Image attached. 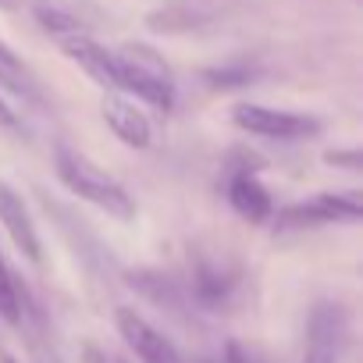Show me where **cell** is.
I'll use <instances>...</instances> for the list:
<instances>
[{"mask_svg":"<svg viewBox=\"0 0 363 363\" xmlns=\"http://www.w3.org/2000/svg\"><path fill=\"white\" fill-rule=\"evenodd\" d=\"M54 167H57L61 186H65L72 196H79V200L100 207L104 214H111V218H118V221H132V218H135V200H132V193L121 186L114 174H107L96 160H89L86 153H79V150H72V146H61L57 157H54Z\"/></svg>","mask_w":363,"mask_h":363,"instance_id":"1","label":"cell"},{"mask_svg":"<svg viewBox=\"0 0 363 363\" xmlns=\"http://www.w3.org/2000/svg\"><path fill=\"white\" fill-rule=\"evenodd\" d=\"M114 57H118L121 93L150 104L160 114H167L174 107V75H171L167 61L153 47H146V43H125L121 50H114Z\"/></svg>","mask_w":363,"mask_h":363,"instance_id":"2","label":"cell"},{"mask_svg":"<svg viewBox=\"0 0 363 363\" xmlns=\"http://www.w3.org/2000/svg\"><path fill=\"white\" fill-rule=\"evenodd\" d=\"M274 218V232H303L317 225L359 221L363 218V193H317L310 203H289Z\"/></svg>","mask_w":363,"mask_h":363,"instance_id":"3","label":"cell"},{"mask_svg":"<svg viewBox=\"0 0 363 363\" xmlns=\"http://www.w3.org/2000/svg\"><path fill=\"white\" fill-rule=\"evenodd\" d=\"M232 125L260 135V139H281V143H296V139H310L320 132V121L310 114H296V111H278V107H264V104H239L232 111Z\"/></svg>","mask_w":363,"mask_h":363,"instance_id":"4","label":"cell"},{"mask_svg":"<svg viewBox=\"0 0 363 363\" xmlns=\"http://www.w3.org/2000/svg\"><path fill=\"white\" fill-rule=\"evenodd\" d=\"M349 342V313L342 303H317L306 320V342H303V363H342Z\"/></svg>","mask_w":363,"mask_h":363,"instance_id":"5","label":"cell"},{"mask_svg":"<svg viewBox=\"0 0 363 363\" xmlns=\"http://www.w3.org/2000/svg\"><path fill=\"white\" fill-rule=\"evenodd\" d=\"M242 160L239 164H228L225 171V196L232 203V211L253 225L260 221H271L274 214V200L271 193L264 189V182H260V167H257V157L250 153H239Z\"/></svg>","mask_w":363,"mask_h":363,"instance_id":"6","label":"cell"},{"mask_svg":"<svg viewBox=\"0 0 363 363\" xmlns=\"http://www.w3.org/2000/svg\"><path fill=\"white\" fill-rule=\"evenodd\" d=\"M114 324H118V335L125 338V345L135 352L139 363H186V359H182V352L171 345V338L160 335L132 306H118L114 310Z\"/></svg>","mask_w":363,"mask_h":363,"instance_id":"7","label":"cell"},{"mask_svg":"<svg viewBox=\"0 0 363 363\" xmlns=\"http://www.w3.org/2000/svg\"><path fill=\"white\" fill-rule=\"evenodd\" d=\"M57 47H61V54L68 57V61H75L100 89H121V79H118V57H114V50H107L100 40H93V33L89 29H82V33H72V36H61V40H54Z\"/></svg>","mask_w":363,"mask_h":363,"instance_id":"8","label":"cell"},{"mask_svg":"<svg viewBox=\"0 0 363 363\" xmlns=\"http://www.w3.org/2000/svg\"><path fill=\"white\" fill-rule=\"evenodd\" d=\"M100 111H104L107 128H111L125 146H132V150H146V146L153 143V125H150L146 111H143L128 93H121V89H107Z\"/></svg>","mask_w":363,"mask_h":363,"instance_id":"9","label":"cell"},{"mask_svg":"<svg viewBox=\"0 0 363 363\" xmlns=\"http://www.w3.org/2000/svg\"><path fill=\"white\" fill-rule=\"evenodd\" d=\"M0 225L4 232L11 235V242L18 246V253L33 264H40L43 257V246H40V232H36V221L26 207V200L8 186V182H0Z\"/></svg>","mask_w":363,"mask_h":363,"instance_id":"10","label":"cell"},{"mask_svg":"<svg viewBox=\"0 0 363 363\" xmlns=\"http://www.w3.org/2000/svg\"><path fill=\"white\" fill-rule=\"evenodd\" d=\"M0 89H8L11 96L26 100V104H43V86L36 79V72L0 40Z\"/></svg>","mask_w":363,"mask_h":363,"instance_id":"11","label":"cell"},{"mask_svg":"<svg viewBox=\"0 0 363 363\" xmlns=\"http://www.w3.org/2000/svg\"><path fill=\"white\" fill-rule=\"evenodd\" d=\"M0 317H4L8 324H15V328L26 317V310H22V289H18V281H15L4 253H0Z\"/></svg>","mask_w":363,"mask_h":363,"instance_id":"12","label":"cell"},{"mask_svg":"<svg viewBox=\"0 0 363 363\" xmlns=\"http://www.w3.org/2000/svg\"><path fill=\"white\" fill-rule=\"evenodd\" d=\"M36 22H40V29H43L50 40H61V36H72V33H82V29H86L79 18H72V15L61 11V8H36Z\"/></svg>","mask_w":363,"mask_h":363,"instance_id":"13","label":"cell"},{"mask_svg":"<svg viewBox=\"0 0 363 363\" xmlns=\"http://www.w3.org/2000/svg\"><path fill=\"white\" fill-rule=\"evenodd\" d=\"M203 79L214 89H235V86H246L250 82V68L246 65H225V68H211Z\"/></svg>","mask_w":363,"mask_h":363,"instance_id":"14","label":"cell"},{"mask_svg":"<svg viewBox=\"0 0 363 363\" xmlns=\"http://www.w3.org/2000/svg\"><path fill=\"white\" fill-rule=\"evenodd\" d=\"M324 160L328 164H342L345 171H359L363 167V160H359V150H331V153H324Z\"/></svg>","mask_w":363,"mask_h":363,"instance_id":"15","label":"cell"},{"mask_svg":"<svg viewBox=\"0 0 363 363\" xmlns=\"http://www.w3.org/2000/svg\"><path fill=\"white\" fill-rule=\"evenodd\" d=\"M79 356H82V363H114L96 342H82V352Z\"/></svg>","mask_w":363,"mask_h":363,"instance_id":"16","label":"cell"},{"mask_svg":"<svg viewBox=\"0 0 363 363\" xmlns=\"http://www.w3.org/2000/svg\"><path fill=\"white\" fill-rule=\"evenodd\" d=\"M0 128H18V114L8 107L4 96H0Z\"/></svg>","mask_w":363,"mask_h":363,"instance_id":"17","label":"cell"},{"mask_svg":"<svg viewBox=\"0 0 363 363\" xmlns=\"http://www.w3.org/2000/svg\"><path fill=\"white\" fill-rule=\"evenodd\" d=\"M15 8V0H0V11H11Z\"/></svg>","mask_w":363,"mask_h":363,"instance_id":"18","label":"cell"}]
</instances>
